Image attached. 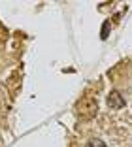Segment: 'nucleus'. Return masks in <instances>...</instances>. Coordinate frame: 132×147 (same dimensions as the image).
Wrapping results in <instances>:
<instances>
[{
  "instance_id": "nucleus-4",
  "label": "nucleus",
  "mask_w": 132,
  "mask_h": 147,
  "mask_svg": "<svg viewBox=\"0 0 132 147\" xmlns=\"http://www.w3.org/2000/svg\"><path fill=\"white\" fill-rule=\"evenodd\" d=\"M108 30H110V23H106L102 28V38H108Z\"/></svg>"
},
{
  "instance_id": "nucleus-3",
  "label": "nucleus",
  "mask_w": 132,
  "mask_h": 147,
  "mask_svg": "<svg viewBox=\"0 0 132 147\" xmlns=\"http://www.w3.org/2000/svg\"><path fill=\"white\" fill-rule=\"evenodd\" d=\"M87 147H106V143H104L102 140H91V142L87 143Z\"/></svg>"
},
{
  "instance_id": "nucleus-2",
  "label": "nucleus",
  "mask_w": 132,
  "mask_h": 147,
  "mask_svg": "<svg viewBox=\"0 0 132 147\" xmlns=\"http://www.w3.org/2000/svg\"><path fill=\"white\" fill-rule=\"evenodd\" d=\"M108 106H110L111 109H121L127 106V102H125V98L121 96L119 91H111L110 94H108Z\"/></svg>"
},
{
  "instance_id": "nucleus-1",
  "label": "nucleus",
  "mask_w": 132,
  "mask_h": 147,
  "mask_svg": "<svg viewBox=\"0 0 132 147\" xmlns=\"http://www.w3.org/2000/svg\"><path fill=\"white\" fill-rule=\"evenodd\" d=\"M76 109L83 119H91V117L96 115V111H98V100L94 98V96H83V98L77 102Z\"/></svg>"
}]
</instances>
